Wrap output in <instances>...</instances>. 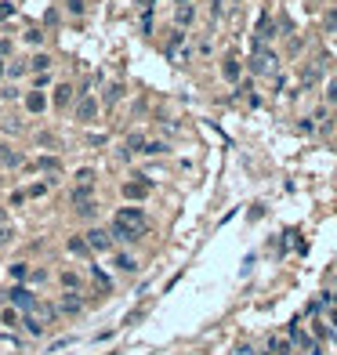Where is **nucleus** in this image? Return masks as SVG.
Masks as SVG:
<instances>
[{"instance_id":"nucleus-1","label":"nucleus","mask_w":337,"mask_h":355,"mask_svg":"<svg viewBox=\"0 0 337 355\" xmlns=\"http://www.w3.org/2000/svg\"><path fill=\"white\" fill-rule=\"evenodd\" d=\"M113 232H116V239L134 243L138 236L145 232V214H142V207H120L113 214Z\"/></svg>"},{"instance_id":"nucleus-2","label":"nucleus","mask_w":337,"mask_h":355,"mask_svg":"<svg viewBox=\"0 0 337 355\" xmlns=\"http://www.w3.org/2000/svg\"><path fill=\"white\" fill-rule=\"evenodd\" d=\"M8 301L19 308V312H33V308H37V294L29 286H11L8 290Z\"/></svg>"},{"instance_id":"nucleus-3","label":"nucleus","mask_w":337,"mask_h":355,"mask_svg":"<svg viewBox=\"0 0 337 355\" xmlns=\"http://www.w3.org/2000/svg\"><path fill=\"white\" fill-rule=\"evenodd\" d=\"M149 192H152V181H145V178L142 181H124V196L127 199H145Z\"/></svg>"},{"instance_id":"nucleus-4","label":"nucleus","mask_w":337,"mask_h":355,"mask_svg":"<svg viewBox=\"0 0 337 355\" xmlns=\"http://www.w3.org/2000/svg\"><path fill=\"white\" fill-rule=\"evenodd\" d=\"M84 239H87L91 250H109V232H102V228H91Z\"/></svg>"},{"instance_id":"nucleus-5","label":"nucleus","mask_w":337,"mask_h":355,"mask_svg":"<svg viewBox=\"0 0 337 355\" xmlns=\"http://www.w3.org/2000/svg\"><path fill=\"white\" fill-rule=\"evenodd\" d=\"M29 171H62V163H58V156H40V160H33L29 163Z\"/></svg>"},{"instance_id":"nucleus-6","label":"nucleus","mask_w":337,"mask_h":355,"mask_svg":"<svg viewBox=\"0 0 337 355\" xmlns=\"http://www.w3.org/2000/svg\"><path fill=\"white\" fill-rule=\"evenodd\" d=\"M58 312H69V315L84 312V297H76V294H66V297H62V304H58Z\"/></svg>"},{"instance_id":"nucleus-7","label":"nucleus","mask_w":337,"mask_h":355,"mask_svg":"<svg viewBox=\"0 0 337 355\" xmlns=\"http://www.w3.org/2000/svg\"><path fill=\"white\" fill-rule=\"evenodd\" d=\"M95 113H98V102H95V98H84V102H80V109H76V116H80L84 123L95 120Z\"/></svg>"},{"instance_id":"nucleus-8","label":"nucleus","mask_w":337,"mask_h":355,"mask_svg":"<svg viewBox=\"0 0 337 355\" xmlns=\"http://www.w3.org/2000/svg\"><path fill=\"white\" fill-rule=\"evenodd\" d=\"M58 283H62V286L69 290V294H76V290L84 286V279H80V275H76V272H62V275H58Z\"/></svg>"},{"instance_id":"nucleus-9","label":"nucleus","mask_w":337,"mask_h":355,"mask_svg":"<svg viewBox=\"0 0 337 355\" xmlns=\"http://www.w3.org/2000/svg\"><path fill=\"white\" fill-rule=\"evenodd\" d=\"M22 326L33 333V337H40V333H44V322H40L37 315H29V312H22Z\"/></svg>"},{"instance_id":"nucleus-10","label":"nucleus","mask_w":337,"mask_h":355,"mask_svg":"<svg viewBox=\"0 0 337 355\" xmlns=\"http://www.w3.org/2000/svg\"><path fill=\"white\" fill-rule=\"evenodd\" d=\"M69 98H73V87H69V84H58V87H55V105L62 109V105H69Z\"/></svg>"},{"instance_id":"nucleus-11","label":"nucleus","mask_w":337,"mask_h":355,"mask_svg":"<svg viewBox=\"0 0 337 355\" xmlns=\"http://www.w3.org/2000/svg\"><path fill=\"white\" fill-rule=\"evenodd\" d=\"M69 254H91V246H87V239H80V236H69Z\"/></svg>"},{"instance_id":"nucleus-12","label":"nucleus","mask_w":337,"mask_h":355,"mask_svg":"<svg viewBox=\"0 0 337 355\" xmlns=\"http://www.w3.org/2000/svg\"><path fill=\"white\" fill-rule=\"evenodd\" d=\"M0 322H4V326H19V322H22L19 308H4V312H0Z\"/></svg>"},{"instance_id":"nucleus-13","label":"nucleus","mask_w":337,"mask_h":355,"mask_svg":"<svg viewBox=\"0 0 337 355\" xmlns=\"http://www.w3.org/2000/svg\"><path fill=\"white\" fill-rule=\"evenodd\" d=\"M44 105H48V102H44V95H37V91H33V95H26V109H29V113H40Z\"/></svg>"},{"instance_id":"nucleus-14","label":"nucleus","mask_w":337,"mask_h":355,"mask_svg":"<svg viewBox=\"0 0 337 355\" xmlns=\"http://www.w3.org/2000/svg\"><path fill=\"white\" fill-rule=\"evenodd\" d=\"M48 189H51L48 181H40V185H29V189H26V199H40V196H48Z\"/></svg>"},{"instance_id":"nucleus-15","label":"nucleus","mask_w":337,"mask_h":355,"mask_svg":"<svg viewBox=\"0 0 337 355\" xmlns=\"http://www.w3.org/2000/svg\"><path fill=\"white\" fill-rule=\"evenodd\" d=\"M272 355H290V341H283V337H272Z\"/></svg>"},{"instance_id":"nucleus-16","label":"nucleus","mask_w":337,"mask_h":355,"mask_svg":"<svg viewBox=\"0 0 337 355\" xmlns=\"http://www.w3.org/2000/svg\"><path fill=\"white\" fill-rule=\"evenodd\" d=\"M11 275H15V279H26V275H29V265H26V261H15V265H11Z\"/></svg>"},{"instance_id":"nucleus-17","label":"nucleus","mask_w":337,"mask_h":355,"mask_svg":"<svg viewBox=\"0 0 337 355\" xmlns=\"http://www.w3.org/2000/svg\"><path fill=\"white\" fill-rule=\"evenodd\" d=\"M116 265H120V268H124V272H134V268H138L131 254H120V257H116Z\"/></svg>"},{"instance_id":"nucleus-18","label":"nucleus","mask_w":337,"mask_h":355,"mask_svg":"<svg viewBox=\"0 0 337 355\" xmlns=\"http://www.w3.org/2000/svg\"><path fill=\"white\" fill-rule=\"evenodd\" d=\"M178 19H181V22H189V19H192V8H189V0H178Z\"/></svg>"},{"instance_id":"nucleus-19","label":"nucleus","mask_w":337,"mask_h":355,"mask_svg":"<svg viewBox=\"0 0 337 355\" xmlns=\"http://www.w3.org/2000/svg\"><path fill=\"white\" fill-rule=\"evenodd\" d=\"M76 214H80V218H95V203H91V199L87 203H76Z\"/></svg>"},{"instance_id":"nucleus-20","label":"nucleus","mask_w":337,"mask_h":355,"mask_svg":"<svg viewBox=\"0 0 337 355\" xmlns=\"http://www.w3.org/2000/svg\"><path fill=\"white\" fill-rule=\"evenodd\" d=\"M48 66H51L48 55H37V58H33V69H48Z\"/></svg>"},{"instance_id":"nucleus-21","label":"nucleus","mask_w":337,"mask_h":355,"mask_svg":"<svg viewBox=\"0 0 337 355\" xmlns=\"http://www.w3.org/2000/svg\"><path fill=\"white\" fill-rule=\"evenodd\" d=\"M11 239H15V232H11V228H8V225H4V228H0V246H8Z\"/></svg>"},{"instance_id":"nucleus-22","label":"nucleus","mask_w":337,"mask_h":355,"mask_svg":"<svg viewBox=\"0 0 337 355\" xmlns=\"http://www.w3.org/2000/svg\"><path fill=\"white\" fill-rule=\"evenodd\" d=\"M236 73H239V66H236V62H232V58H228V62H225V76H228V80H232V76H236Z\"/></svg>"},{"instance_id":"nucleus-23","label":"nucleus","mask_w":337,"mask_h":355,"mask_svg":"<svg viewBox=\"0 0 337 355\" xmlns=\"http://www.w3.org/2000/svg\"><path fill=\"white\" fill-rule=\"evenodd\" d=\"M0 163H8V167H11V163H19V156H15V152H0Z\"/></svg>"},{"instance_id":"nucleus-24","label":"nucleus","mask_w":337,"mask_h":355,"mask_svg":"<svg viewBox=\"0 0 337 355\" xmlns=\"http://www.w3.org/2000/svg\"><path fill=\"white\" fill-rule=\"evenodd\" d=\"M330 322H333V326H337V304L330 308Z\"/></svg>"},{"instance_id":"nucleus-25","label":"nucleus","mask_w":337,"mask_h":355,"mask_svg":"<svg viewBox=\"0 0 337 355\" xmlns=\"http://www.w3.org/2000/svg\"><path fill=\"white\" fill-rule=\"evenodd\" d=\"M0 76H4V62H0Z\"/></svg>"}]
</instances>
